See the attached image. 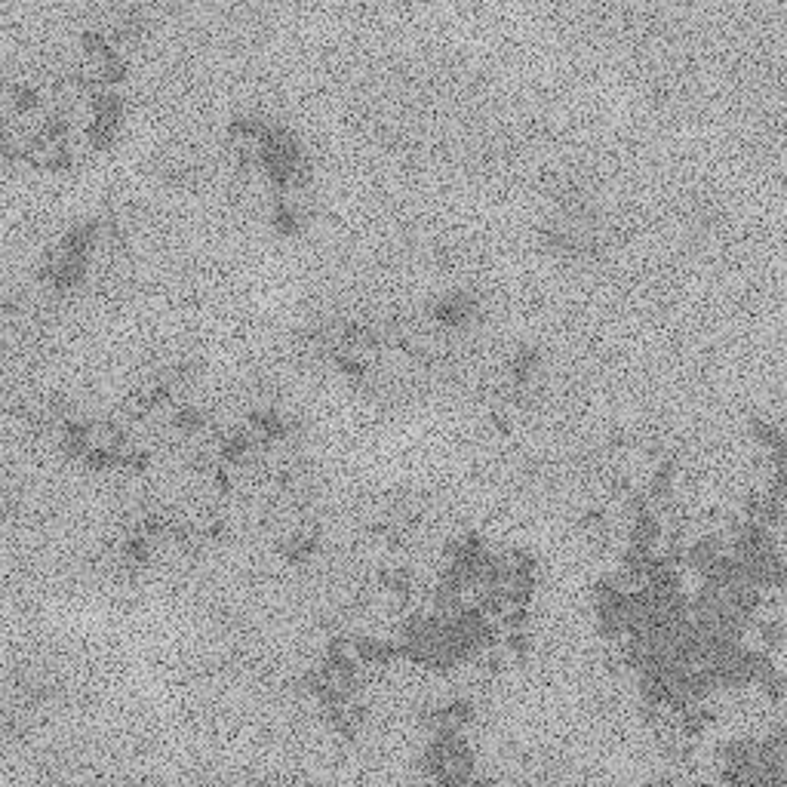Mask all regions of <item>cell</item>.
<instances>
[{"instance_id": "obj_1", "label": "cell", "mask_w": 787, "mask_h": 787, "mask_svg": "<svg viewBox=\"0 0 787 787\" xmlns=\"http://www.w3.org/2000/svg\"><path fill=\"white\" fill-rule=\"evenodd\" d=\"M283 560L286 563H308L320 554V535L317 532H305V529H296L293 535L286 538V545L280 548Z\"/></svg>"}]
</instances>
